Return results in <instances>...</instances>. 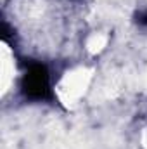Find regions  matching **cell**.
<instances>
[{"mask_svg":"<svg viewBox=\"0 0 147 149\" xmlns=\"http://www.w3.org/2000/svg\"><path fill=\"white\" fill-rule=\"evenodd\" d=\"M135 21H137L139 26L147 28V10H139V12L135 14Z\"/></svg>","mask_w":147,"mask_h":149,"instance_id":"7a4b0ae2","label":"cell"},{"mask_svg":"<svg viewBox=\"0 0 147 149\" xmlns=\"http://www.w3.org/2000/svg\"><path fill=\"white\" fill-rule=\"evenodd\" d=\"M19 90L24 99L33 102H52L55 99L50 71L43 63L26 64L19 81Z\"/></svg>","mask_w":147,"mask_h":149,"instance_id":"6da1fadb","label":"cell"}]
</instances>
